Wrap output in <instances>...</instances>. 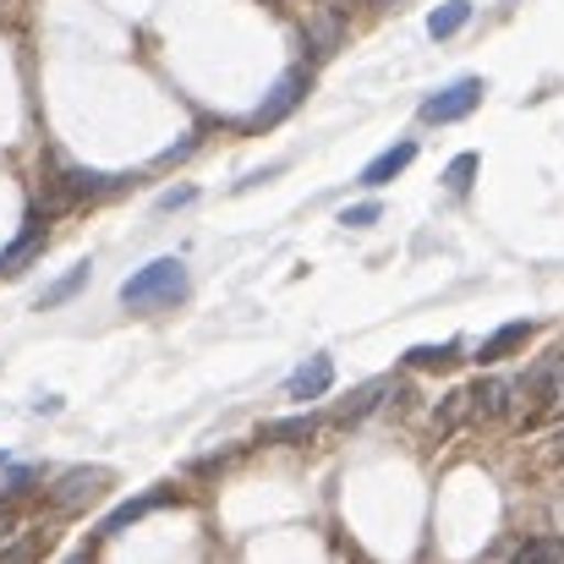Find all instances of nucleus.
<instances>
[{
  "label": "nucleus",
  "instance_id": "1",
  "mask_svg": "<svg viewBox=\"0 0 564 564\" xmlns=\"http://www.w3.org/2000/svg\"><path fill=\"white\" fill-rule=\"evenodd\" d=\"M182 296H187V263H182V258H154V263H143V269L121 285V307H127V313L176 307Z\"/></svg>",
  "mask_w": 564,
  "mask_h": 564
},
{
  "label": "nucleus",
  "instance_id": "2",
  "mask_svg": "<svg viewBox=\"0 0 564 564\" xmlns=\"http://www.w3.org/2000/svg\"><path fill=\"white\" fill-rule=\"evenodd\" d=\"M482 77H460V83H449V88H438V94H427L422 99V121L427 127H449V121H466L477 105H482Z\"/></svg>",
  "mask_w": 564,
  "mask_h": 564
},
{
  "label": "nucleus",
  "instance_id": "3",
  "mask_svg": "<svg viewBox=\"0 0 564 564\" xmlns=\"http://www.w3.org/2000/svg\"><path fill=\"white\" fill-rule=\"evenodd\" d=\"M307 94H313V77H307V72H285V77L269 88V99L252 110V121H247V127H252V132H269V127H280V121H285V116H291V110L307 99Z\"/></svg>",
  "mask_w": 564,
  "mask_h": 564
},
{
  "label": "nucleus",
  "instance_id": "4",
  "mask_svg": "<svg viewBox=\"0 0 564 564\" xmlns=\"http://www.w3.org/2000/svg\"><path fill=\"white\" fill-rule=\"evenodd\" d=\"M466 400H471V422H499V416H510V400H516V378L482 373L477 383H466Z\"/></svg>",
  "mask_w": 564,
  "mask_h": 564
},
{
  "label": "nucleus",
  "instance_id": "5",
  "mask_svg": "<svg viewBox=\"0 0 564 564\" xmlns=\"http://www.w3.org/2000/svg\"><path fill=\"white\" fill-rule=\"evenodd\" d=\"M116 187H121V176H99V171H83V165H61V171H55V203H61V208L88 203V197L116 192Z\"/></svg>",
  "mask_w": 564,
  "mask_h": 564
},
{
  "label": "nucleus",
  "instance_id": "6",
  "mask_svg": "<svg viewBox=\"0 0 564 564\" xmlns=\"http://www.w3.org/2000/svg\"><path fill=\"white\" fill-rule=\"evenodd\" d=\"M329 389H335V357H329V351L307 357V362L291 373V383H285V394H291V400H302V405H307V400H324Z\"/></svg>",
  "mask_w": 564,
  "mask_h": 564
},
{
  "label": "nucleus",
  "instance_id": "7",
  "mask_svg": "<svg viewBox=\"0 0 564 564\" xmlns=\"http://www.w3.org/2000/svg\"><path fill=\"white\" fill-rule=\"evenodd\" d=\"M110 488V471L105 466H77V471H66L55 488H50V499L55 505H88L94 494H105Z\"/></svg>",
  "mask_w": 564,
  "mask_h": 564
},
{
  "label": "nucleus",
  "instance_id": "8",
  "mask_svg": "<svg viewBox=\"0 0 564 564\" xmlns=\"http://www.w3.org/2000/svg\"><path fill=\"white\" fill-rule=\"evenodd\" d=\"M340 44H346V28H340V17H335V11L313 17V22H307V33H302V50H307L313 61H329Z\"/></svg>",
  "mask_w": 564,
  "mask_h": 564
},
{
  "label": "nucleus",
  "instance_id": "9",
  "mask_svg": "<svg viewBox=\"0 0 564 564\" xmlns=\"http://www.w3.org/2000/svg\"><path fill=\"white\" fill-rule=\"evenodd\" d=\"M160 505H171V494H165V488H149V494H138V499L116 505V510L105 516V527H99V532H105V538H116V532H127L132 521H143V516H149V510H160Z\"/></svg>",
  "mask_w": 564,
  "mask_h": 564
},
{
  "label": "nucleus",
  "instance_id": "10",
  "mask_svg": "<svg viewBox=\"0 0 564 564\" xmlns=\"http://www.w3.org/2000/svg\"><path fill=\"white\" fill-rule=\"evenodd\" d=\"M411 160H416V143H411V138H400L394 149H383L373 165L362 171V187H383V182H394V176H400V171H405Z\"/></svg>",
  "mask_w": 564,
  "mask_h": 564
},
{
  "label": "nucleus",
  "instance_id": "11",
  "mask_svg": "<svg viewBox=\"0 0 564 564\" xmlns=\"http://www.w3.org/2000/svg\"><path fill=\"white\" fill-rule=\"evenodd\" d=\"M532 340V324H499L482 346H477V362H499V357H510V351H521Z\"/></svg>",
  "mask_w": 564,
  "mask_h": 564
},
{
  "label": "nucleus",
  "instance_id": "12",
  "mask_svg": "<svg viewBox=\"0 0 564 564\" xmlns=\"http://www.w3.org/2000/svg\"><path fill=\"white\" fill-rule=\"evenodd\" d=\"M383 394H389V378H373V383H362L357 394H346V400L335 405V422H340V427H351V422H362V416L373 411V405H378V400H383Z\"/></svg>",
  "mask_w": 564,
  "mask_h": 564
},
{
  "label": "nucleus",
  "instance_id": "13",
  "mask_svg": "<svg viewBox=\"0 0 564 564\" xmlns=\"http://www.w3.org/2000/svg\"><path fill=\"white\" fill-rule=\"evenodd\" d=\"M39 247H44V219L33 214V219L22 225V236H17V241H11V247L0 252V274H11V269H22V263H28V258H33Z\"/></svg>",
  "mask_w": 564,
  "mask_h": 564
},
{
  "label": "nucleus",
  "instance_id": "14",
  "mask_svg": "<svg viewBox=\"0 0 564 564\" xmlns=\"http://www.w3.org/2000/svg\"><path fill=\"white\" fill-rule=\"evenodd\" d=\"M466 22H471V0H444V6H433L427 33H433V39H455Z\"/></svg>",
  "mask_w": 564,
  "mask_h": 564
},
{
  "label": "nucleus",
  "instance_id": "15",
  "mask_svg": "<svg viewBox=\"0 0 564 564\" xmlns=\"http://www.w3.org/2000/svg\"><path fill=\"white\" fill-rule=\"evenodd\" d=\"M460 422H471V400H466V389H449V394L438 400V411H433V433L444 438V433H455Z\"/></svg>",
  "mask_w": 564,
  "mask_h": 564
},
{
  "label": "nucleus",
  "instance_id": "16",
  "mask_svg": "<svg viewBox=\"0 0 564 564\" xmlns=\"http://www.w3.org/2000/svg\"><path fill=\"white\" fill-rule=\"evenodd\" d=\"M510 564H564V538H527Z\"/></svg>",
  "mask_w": 564,
  "mask_h": 564
},
{
  "label": "nucleus",
  "instance_id": "17",
  "mask_svg": "<svg viewBox=\"0 0 564 564\" xmlns=\"http://www.w3.org/2000/svg\"><path fill=\"white\" fill-rule=\"evenodd\" d=\"M83 285H88V263H77L72 274H61V280H55V285H50V291L39 296V307H61V302H72V296H77Z\"/></svg>",
  "mask_w": 564,
  "mask_h": 564
},
{
  "label": "nucleus",
  "instance_id": "18",
  "mask_svg": "<svg viewBox=\"0 0 564 564\" xmlns=\"http://www.w3.org/2000/svg\"><path fill=\"white\" fill-rule=\"evenodd\" d=\"M449 362H460V346L449 340V346H416V351H405V368H449Z\"/></svg>",
  "mask_w": 564,
  "mask_h": 564
},
{
  "label": "nucleus",
  "instance_id": "19",
  "mask_svg": "<svg viewBox=\"0 0 564 564\" xmlns=\"http://www.w3.org/2000/svg\"><path fill=\"white\" fill-rule=\"evenodd\" d=\"M313 416H285V422H269L263 427V438H274V444H302V438H313Z\"/></svg>",
  "mask_w": 564,
  "mask_h": 564
},
{
  "label": "nucleus",
  "instance_id": "20",
  "mask_svg": "<svg viewBox=\"0 0 564 564\" xmlns=\"http://www.w3.org/2000/svg\"><path fill=\"white\" fill-rule=\"evenodd\" d=\"M471 176H477V154H455L449 171H444V187L455 192V197H466V192H471Z\"/></svg>",
  "mask_w": 564,
  "mask_h": 564
},
{
  "label": "nucleus",
  "instance_id": "21",
  "mask_svg": "<svg viewBox=\"0 0 564 564\" xmlns=\"http://www.w3.org/2000/svg\"><path fill=\"white\" fill-rule=\"evenodd\" d=\"M378 214H383L378 203H351V208L340 214V225H351V230H368V225H378Z\"/></svg>",
  "mask_w": 564,
  "mask_h": 564
},
{
  "label": "nucleus",
  "instance_id": "22",
  "mask_svg": "<svg viewBox=\"0 0 564 564\" xmlns=\"http://www.w3.org/2000/svg\"><path fill=\"white\" fill-rule=\"evenodd\" d=\"M192 197H197V192H192V187H171V192H165V197H160V208H165V214H176V208H187Z\"/></svg>",
  "mask_w": 564,
  "mask_h": 564
},
{
  "label": "nucleus",
  "instance_id": "23",
  "mask_svg": "<svg viewBox=\"0 0 564 564\" xmlns=\"http://www.w3.org/2000/svg\"><path fill=\"white\" fill-rule=\"evenodd\" d=\"M368 6H373V11H389V6L400 11V0H368Z\"/></svg>",
  "mask_w": 564,
  "mask_h": 564
},
{
  "label": "nucleus",
  "instance_id": "24",
  "mask_svg": "<svg viewBox=\"0 0 564 564\" xmlns=\"http://www.w3.org/2000/svg\"><path fill=\"white\" fill-rule=\"evenodd\" d=\"M6 532H11V516H6V510H0V538H6Z\"/></svg>",
  "mask_w": 564,
  "mask_h": 564
},
{
  "label": "nucleus",
  "instance_id": "25",
  "mask_svg": "<svg viewBox=\"0 0 564 564\" xmlns=\"http://www.w3.org/2000/svg\"><path fill=\"white\" fill-rule=\"evenodd\" d=\"M72 564H88V554H77V560H72Z\"/></svg>",
  "mask_w": 564,
  "mask_h": 564
},
{
  "label": "nucleus",
  "instance_id": "26",
  "mask_svg": "<svg viewBox=\"0 0 564 564\" xmlns=\"http://www.w3.org/2000/svg\"><path fill=\"white\" fill-rule=\"evenodd\" d=\"M0 466H6V455H0Z\"/></svg>",
  "mask_w": 564,
  "mask_h": 564
}]
</instances>
